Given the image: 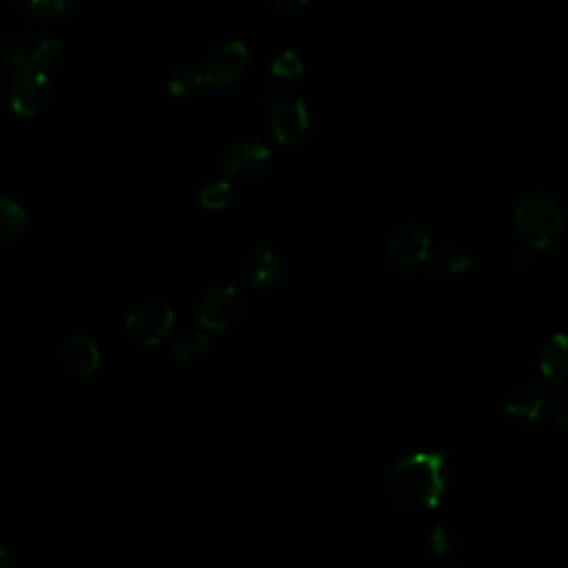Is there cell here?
I'll return each instance as SVG.
<instances>
[{"label": "cell", "mask_w": 568, "mask_h": 568, "mask_svg": "<svg viewBox=\"0 0 568 568\" xmlns=\"http://www.w3.org/2000/svg\"><path fill=\"white\" fill-rule=\"evenodd\" d=\"M546 409H548V417H551V422L553 424H557V426H568V396H557V398H553L548 404H546Z\"/></svg>", "instance_id": "cell-24"}, {"label": "cell", "mask_w": 568, "mask_h": 568, "mask_svg": "<svg viewBox=\"0 0 568 568\" xmlns=\"http://www.w3.org/2000/svg\"><path fill=\"white\" fill-rule=\"evenodd\" d=\"M63 61V50L56 40H40L36 42L31 59H29V67L44 74V76H52Z\"/></svg>", "instance_id": "cell-19"}, {"label": "cell", "mask_w": 568, "mask_h": 568, "mask_svg": "<svg viewBox=\"0 0 568 568\" xmlns=\"http://www.w3.org/2000/svg\"><path fill=\"white\" fill-rule=\"evenodd\" d=\"M309 3V0H273V5L282 12L287 14H294V12H300L305 5Z\"/></svg>", "instance_id": "cell-26"}, {"label": "cell", "mask_w": 568, "mask_h": 568, "mask_svg": "<svg viewBox=\"0 0 568 568\" xmlns=\"http://www.w3.org/2000/svg\"><path fill=\"white\" fill-rule=\"evenodd\" d=\"M207 349H209L207 334H203V331H196V328L180 331V334L171 343V353L180 362L198 360Z\"/></svg>", "instance_id": "cell-18"}, {"label": "cell", "mask_w": 568, "mask_h": 568, "mask_svg": "<svg viewBox=\"0 0 568 568\" xmlns=\"http://www.w3.org/2000/svg\"><path fill=\"white\" fill-rule=\"evenodd\" d=\"M564 224L561 207L548 194H529L517 203L515 231L525 245L546 249L559 235Z\"/></svg>", "instance_id": "cell-2"}, {"label": "cell", "mask_w": 568, "mask_h": 568, "mask_svg": "<svg viewBox=\"0 0 568 568\" xmlns=\"http://www.w3.org/2000/svg\"><path fill=\"white\" fill-rule=\"evenodd\" d=\"M544 409H546L544 393L533 385L515 387L504 402V411L513 422H533L542 415Z\"/></svg>", "instance_id": "cell-12"}, {"label": "cell", "mask_w": 568, "mask_h": 568, "mask_svg": "<svg viewBox=\"0 0 568 568\" xmlns=\"http://www.w3.org/2000/svg\"><path fill=\"white\" fill-rule=\"evenodd\" d=\"M269 158H271V152L262 140L245 138V140L231 142V145L222 152L220 167L229 180L249 182L264 173Z\"/></svg>", "instance_id": "cell-7"}, {"label": "cell", "mask_w": 568, "mask_h": 568, "mask_svg": "<svg viewBox=\"0 0 568 568\" xmlns=\"http://www.w3.org/2000/svg\"><path fill=\"white\" fill-rule=\"evenodd\" d=\"M231 201V182L224 180V178H214L209 182L203 184L201 189V205L211 209V211H218V209H224Z\"/></svg>", "instance_id": "cell-22"}, {"label": "cell", "mask_w": 568, "mask_h": 568, "mask_svg": "<svg viewBox=\"0 0 568 568\" xmlns=\"http://www.w3.org/2000/svg\"><path fill=\"white\" fill-rule=\"evenodd\" d=\"M429 548L440 559H453L460 548V542H457V535L449 527L438 525L429 533Z\"/></svg>", "instance_id": "cell-23"}, {"label": "cell", "mask_w": 568, "mask_h": 568, "mask_svg": "<svg viewBox=\"0 0 568 568\" xmlns=\"http://www.w3.org/2000/svg\"><path fill=\"white\" fill-rule=\"evenodd\" d=\"M196 313L201 324L211 334H224L238 324L243 315V298L231 284H214L203 294Z\"/></svg>", "instance_id": "cell-5"}, {"label": "cell", "mask_w": 568, "mask_h": 568, "mask_svg": "<svg viewBox=\"0 0 568 568\" xmlns=\"http://www.w3.org/2000/svg\"><path fill=\"white\" fill-rule=\"evenodd\" d=\"M385 254L389 264L402 273H413L426 267V260L431 256L429 231L415 222L396 224L387 235Z\"/></svg>", "instance_id": "cell-3"}, {"label": "cell", "mask_w": 568, "mask_h": 568, "mask_svg": "<svg viewBox=\"0 0 568 568\" xmlns=\"http://www.w3.org/2000/svg\"><path fill=\"white\" fill-rule=\"evenodd\" d=\"M63 362L72 373L89 377L101 366V349L89 336H72L63 345Z\"/></svg>", "instance_id": "cell-11"}, {"label": "cell", "mask_w": 568, "mask_h": 568, "mask_svg": "<svg viewBox=\"0 0 568 568\" xmlns=\"http://www.w3.org/2000/svg\"><path fill=\"white\" fill-rule=\"evenodd\" d=\"M74 0H25V8L38 21L54 23L72 12Z\"/></svg>", "instance_id": "cell-21"}, {"label": "cell", "mask_w": 568, "mask_h": 568, "mask_svg": "<svg viewBox=\"0 0 568 568\" xmlns=\"http://www.w3.org/2000/svg\"><path fill=\"white\" fill-rule=\"evenodd\" d=\"M284 273L282 258L271 249H256L245 258V275L256 287H273Z\"/></svg>", "instance_id": "cell-13"}, {"label": "cell", "mask_w": 568, "mask_h": 568, "mask_svg": "<svg viewBox=\"0 0 568 568\" xmlns=\"http://www.w3.org/2000/svg\"><path fill=\"white\" fill-rule=\"evenodd\" d=\"M27 211L18 201L10 196H0V241L12 243L21 238L23 231L27 229Z\"/></svg>", "instance_id": "cell-16"}, {"label": "cell", "mask_w": 568, "mask_h": 568, "mask_svg": "<svg viewBox=\"0 0 568 568\" xmlns=\"http://www.w3.org/2000/svg\"><path fill=\"white\" fill-rule=\"evenodd\" d=\"M533 260H535V249L529 247V245L517 247V249L511 251V264L517 267V269H527V267H531Z\"/></svg>", "instance_id": "cell-25"}, {"label": "cell", "mask_w": 568, "mask_h": 568, "mask_svg": "<svg viewBox=\"0 0 568 568\" xmlns=\"http://www.w3.org/2000/svg\"><path fill=\"white\" fill-rule=\"evenodd\" d=\"M271 133L282 147H298L311 133V112L302 99H280L271 109Z\"/></svg>", "instance_id": "cell-8"}, {"label": "cell", "mask_w": 568, "mask_h": 568, "mask_svg": "<svg viewBox=\"0 0 568 568\" xmlns=\"http://www.w3.org/2000/svg\"><path fill=\"white\" fill-rule=\"evenodd\" d=\"M447 489V460L438 451H417L402 457L387 476L389 498L409 511L440 504Z\"/></svg>", "instance_id": "cell-1"}, {"label": "cell", "mask_w": 568, "mask_h": 568, "mask_svg": "<svg viewBox=\"0 0 568 568\" xmlns=\"http://www.w3.org/2000/svg\"><path fill=\"white\" fill-rule=\"evenodd\" d=\"M540 371L546 385L557 393H568V334H555L540 351Z\"/></svg>", "instance_id": "cell-10"}, {"label": "cell", "mask_w": 568, "mask_h": 568, "mask_svg": "<svg viewBox=\"0 0 568 568\" xmlns=\"http://www.w3.org/2000/svg\"><path fill=\"white\" fill-rule=\"evenodd\" d=\"M36 42L25 34L3 31L0 34V69L16 72L29 67V59Z\"/></svg>", "instance_id": "cell-14"}, {"label": "cell", "mask_w": 568, "mask_h": 568, "mask_svg": "<svg viewBox=\"0 0 568 568\" xmlns=\"http://www.w3.org/2000/svg\"><path fill=\"white\" fill-rule=\"evenodd\" d=\"M205 78L198 69L194 67H178L171 72L169 80H167V89L173 99H189L194 96V93L203 87Z\"/></svg>", "instance_id": "cell-20"}, {"label": "cell", "mask_w": 568, "mask_h": 568, "mask_svg": "<svg viewBox=\"0 0 568 568\" xmlns=\"http://www.w3.org/2000/svg\"><path fill=\"white\" fill-rule=\"evenodd\" d=\"M8 93H10V105L18 116L34 118L47 107V103H50L52 96L50 76H44L31 67L16 69L12 72Z\"/></svg>", "instance_id": "cell-6"}, {"label": "cell", "mask_w": 568, "mask_h": 568, "mask_svg": "<svg viewBox=\"0 0 568 568\" xmlns=\"http://www.w3.org/2000/svg\"><path fill=\"white\" fill-rule=\"evenodd\" d=\"M14 3H16V5H23V8H25V0H14Z\"/></svg>", "instance_id": "cell-28"}, {"label": "cell", "mask_w": 568, "mask_h": 568, "mask_svg": "<svg viewBox=\"0 0 568 568\" xmlns=\"http://www.w3.org/2000/svg\"><path fill=\"white\" fill-rule=\"evenodd\" d=\"M173 326V309L165 302L138 305L125 320V334L129 343L140 347L160 345Z\"/></svg>", "instance_id": "cell-4"}, {"label": "cell", "mask_w": 568, "mask_h": 568, "mask_svg": "<svg viewBox=\"0 0 568 568\" xmlns=\"http://www.w3.org/2000/svg\"><path fill=\"white\" fill-rule=\"evenodd\" d=\"M305 74V65L300 61L298 54L294 52H282L273 63H271V87L275 91H287L289 87H294Z\"/></svg>", "instance_id": "cell-17"}, {"label": "cell", "mask_w": 568, "mask_h": 568, "mask_svg": "<svg viewBox=\"0 0 568 568\" xmlns=\"http://www.w3.org/2000/svg\"><path fill=\"white\" fill-rule=\"evenodd\" d=\"M16 564L14 555L8 548H0V568H12Z\"/></svg>", "instance_id": "cell-27"}, {"label": "cell", "mask_w": 568, "mask_h": 568, "mask_svg": "<svg viewBox=\"0 0 568 568\" xmlns=\"http://www.w3.org/2000/svg\"><path fill=\"white\" fill-rule=\"evenodd\" d=\"M468 264L470 260L466 251L460 247H440L431 251L429 260H426V267H429V271L440 280H453L462 275L468 269Z\"/></svg>", "instance_id": "cell-15"}, {"label": "cell", "mask_w": 568, "mask_h": 568, "mask_svg": "<svg viewBox=\"0 0 568 568\" xmlns=\"http://www.w3.org/2000/svg\"><path fill=\"white\" fill-rule=\"evenodd\" d=\"M247 67H249L247 47L238 40H229V42L218 44L216 50L207 56L203 78L209 85L229 87L247 72Z\"/></svg>", "instance_id": "cell-9"}]
</instances>
